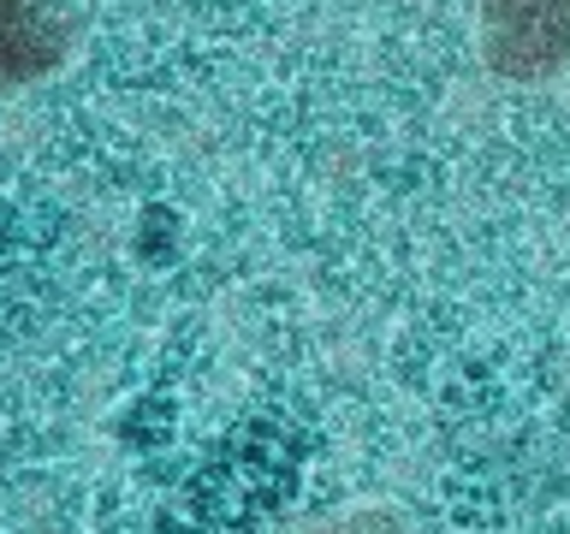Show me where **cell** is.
I'll return each mask as SVG.
<instances>
[{
  "label": "cell",
  "instance_id": "cell-1",
  "mask_svg": "<svg viewBox=\"0 0 570 534\" xmlns=\"http://www.w3.org/2000/svg\"><path fill=\"white\" fill-rule=\"evenodd\" d=\"M481 60L505 83H547L570 66V0H481Z\"/></svg>",
  "mask_w": 570,
  "mask_h": 534
},
{
  "label": "cell",
  "instance_id": "cell-2",
  "mask_svg": "<svg viewBox=\"0 0 570 534\" xmlns=\"http://www.w3.org/2000/svg\"><path fill=\"white\" fill-rule=\"evenodd\" d=\"M71 30V0H0V96L60 71Z\"/></svg>",
  "mask_w": 570,
  "mask_h": 534
},
{
  "label": "cell",
  "instance_id": "cell-3",
  "mask_svg": "<svg viewBox=\"0 0 570 534\" xmlns=\"http://www.w3.org/2000/svg\"><path fill=\"white\" fill-rule=\"evenodd\" d=\"M321 534H399V523H392V511H351Z\"/></svg>",
  "mask_w": 570,
  "mask_h": 534
}]
</instances>
